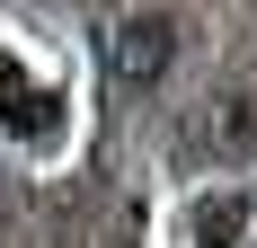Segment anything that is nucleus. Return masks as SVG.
Returning a JSON list of instances; mask_svg holds the SVG:
<instances>
[{
	"label": "nucleus",
	"instance_id": "1",
	"mask_svg": "<svg viewBox=\"0 0 257 248\" xmlns=\"http://www.w3.org/2000/svg\"><path fill=\"white\" fill-rule=\"evenodd\" d=\"M169 53H178V27L160 18V9L106 27V80H115V89H151V80L169 71Z\"/></svg>",
	"mask_w": 257,
	"mask_h": 248
}]
</instances>
